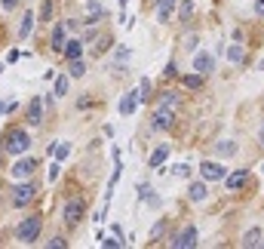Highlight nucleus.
Segmentation results:
<instances>
[{
	"mask_svg": "<svg viewBox=\"0 0 264 249\" xmlns=\"http://www.w3.org/2000/svg\"><path fill=\"white\" fill-rule=\"evenodd\" d=\"M31 148V136L28 129H9L6 139H3V151L6 154H25Z\"/></svg>",
	"mask_w": 264,
	"mask_h": 249,
	"instance_id": "1",
	"label": "nucleus"
},
{
	"mask_svg": "<svg viewBox=\"0 0 264 249\" xmlns=\"http://www.w3.org/2000/svg\"><path fill=\"white\" fill-rule=\"evenodd\" d=\"M37 237H40V219H37V216H28V219H22V222H18V228H15V240L31 246Z\"/></svg>",
	"mask_w": 264,
	"mask_h": 249,
	"instance_id": "2",
	"label": "nucleus"
},
{
	"mask_svg": "<svg viewBox=\"0 0 264 249\" xmlns=\"http://www.w3.org/2000/svg\"><path fill=\"white\" fill-rule=\"evenodd\" d=\"M169 246H172V249H194V246H197V228H194V225H188L178 237H172V240H169Z\"/></svg>",
	"mask_w": 264,
	"mask_h": 249,
	"instance_id": "3",
	"label": "nucleus"
},
{
	"mask_svg": "<svg viewBox=\"0 0 264 249\" xmlns=\"http://www.w3.org/2000/svg\"><path fill=\"white\" fill-rule=\"evenodd\" d=\"M200 176L206 182H225L228 179V169L218 166V163H212V160H206V163H200Z\"/></svg>",
	"mask_w": 264,
	"mask_h": 249,
	"instance_id": "4",
	"label": "nucleus"
},
{
	"mask_svg": "<svg viewBox=\"0 0 264 249\" xmlns=\"http://www.w3.org/2000/svg\"><path fill=\"white\" fill-rule=\"evenodd\" d=\"M169 126H172V108H163V105H160V108L154 111L151 129H154V132H163V129H169Z\"/></svg>",
	"mask_w": 264,
	"mask_h": 249,
	"instance_id": "5",
	"label": "nucleus"
},
{
	"mask_svg": "<svg viewBox=\"0 0 264 249\" xmlns=\"http://www.w3.org/2000/svg\"><path fill=\"white\" fill-rule=\"evenodd\" d=\"M34 169H37V160H34V157H22V160H15L12 176H15V179H31Z\"/></svg>",
	"mask_w": 264,
	"mask_h": 249,
	"instance_id": "6",
	"label": "nucleus"
},
{
	"mask_svg": "<svg viewBox=\"0 0 264 249\" xmlns=\"http://www.w3.org/2000/svg\"><path fill=\"white\" fill-rule=\"evenodd\" d=\"M34 194H37L34 185H18V188L12 191V203H15V206H28V203L34 200Z\"/></svg>",
	"mask_w": 264,
	"mask_h": 249,
	"instance_id": "7",
	"label": "nucleus"
},
{
	"mask_svg": "<svg viewBox=\"0 0 264 249\" xmlns=\"http://www.w3.org/2000/svg\"><path fill=\"white\" fill-rule=\"evenodd\" d=\"M101 18H105L101 3H98V0H89V3H86V18H83V22H86V25H98Z\"/></svg>",
	"mask_w": 264,
	"mask_h": 249,
	"instance_id": "8",
	"label": "nucleus"
},
{
	"mask_svg": "<svg viewBox=\"0 0 264 249\" xmlns=\"http://www.w3.org/2000/svg\"><path fill=\"white\" fill-rule=\"evenodd\" d=\"M212 68H215V59H212L209 52H197V55H194V71H197V74H209Z\"/></svg>",
	"mask_w": 264,
	"mask_h": 249,
	"instance_id": "9",
	"label": "nucleus"
},
{
	"mask_svg": "<svg viewBox=\"0 0 264 249\" xmlns=\"http://www.w3.org/2000/svg\"><path fill=\"white\" fill-rule=\"evenodd\" d=\"M138 99H141V95H138V89H129V92H126V95L120 99V114H123V117H129V114L135 111Z\"/></svg>",
	"mask_w": 264,
	"mask_h": 249,
	"instance_id": "10",
	"label": "nucleus"
},
{
	"mask_svg": "<svg viewBox=\"0 0 264 249\" xmlns=\"http://www.w3.org/2000/svg\"><path fill=\"white\" fill-rule=\"evenodd\" d=\"M246 182H249V169H240V173H231V176L225 179V188H228V191H240Z\"/></svg>",
	"mask_w": 264,
	"mask_h": 249,
	"instance_id": "11",
	"label": "nucleus"
},
{
	"mask_svg": "<svg viewBox=\"0 0 264 249\" xmlns=\"http://www.w3.org/2000/svg\"><path fill=\"white\" fill-rule=\"evenodd\" d=\"M83 219V203L80 200H68V206H65V222L68 225H77Z\"/></svg>",
	"mask_w": 264,
	"mask_h": 249,
	"instance_id": "12",
	"label": "nucleus"
},
{
	"mask_svg": "<svg viewBox=\"0 0 264 249\" xmlns=\"http://www.w3.org/2000/svg\"><path fill=\"white\" fill-rule=\"evenodd\" d=\"M28 123L31 126H40L43 123V102L40 99H31V105H28Z\"/></svg>",
	"mask_w": 264,
	"mask_h": 249,
	"instance_id": "13",
	"label": "nucleus"
},
{
	"mask_svg": "<svg viewBox=\"0 0 264 249\" xmlns=\"http://www.w3.org/2000/svg\"><path fill=\"white\" fill-rule=\"evenodd\" d=\"M34 22H37V15H34V12H25V18H22V25H18V40H28V37H31Z\"/></svg>",
	"mask_w": 264,
	"mask_h": 249,
	"instance_id": "14",
	"label": "nucleus"
},
{
	"mask_svg": "<svg viewBox=\"0 0 264 249\" xmlns=\"http://www.w3.org/2000/svg\"><path fill=\"white\" fill-rule=\"evenodd\" d=\"M206 194H209L206 179H203V182H191V188H188V197H191V200H206Z\"/></svg>",
	"mask_w": 264,
	"mask_h": 249,
	"instance_id": "15",
	"label": "nucleus"
},
{
	"mask_svg": "<svg viewBox=\"0 0 264 249\" xmlns=\"http://www.w3.org/2000/svg\"><path fill=\"white\" fill-rule=\"evenodd\" d=\"M166 157H169V145H160V148H157V151L151 154L148 166H151V169H157V166H163V160H166Z\"/></svg>",
	"mask_w": 264,
	"mask_h": 249,
	"instance_id": "16",
	"label": "nucleus"
},
{
	"mask_svg": "<svg viewBox=\"0 0 264 249\" xmlns=\"http://www.w3.org/2000/svg\"><path fill=\"white\" fill-rule=\"evenodd\" d=\"M191 18H194V0H181V3H178V22L188 25Z\"/></svg>",
	"mask_w": 264,
	"mask_h": 249,
	"instance_id": "17",
	"label": "nucleus"
},
{
	"mask_svg": "<svg viewBox=\"0 0 264 249\" xmlns=\"http://www.w3.org/2000/svg\"><path fill=\"white\" fill-rule=\"evenodd\" d=\"M52 49H55V52H65V28H62V25L52 28Z\"/></svg>",
	"mask_w": 264,
	"mask_h": 249,
	"instance_id": "18",
	"label": "nucleus"
},
{
	"mask_svg": "<svg viewBox=\"0 0 264 249\" xmlns=\"http://www.w3.org/2000/svg\"><path fill=\"white\" fill-rule=\"evenodd\" d=\"M80 52H83V43L80 40H68L65 43V59L71 62V59H80Z\"/></svg>",
	"mask_w": 264,
	"mask_h": 249,
	"instance_id": "19",
	"label": "nucleus"
},
{
	"mask_svg": "<svg viewBox=\"0 0 264 249\" xmlns=\"http://www.w3.org/2000/svg\"><path fill=\"white\" fill-rule=\"evenodd\" d=\"M175 3H178V0H160V9H157V15H160V22H169V15H172V9H175Z\"/></svg>",
	"mask_w": 264,
	"mask_h": 249,
	"instance_id": "20",
	"label": "nucleus"
},
{
	"mask_svg": "<svg viewBox=\"0 0 264 249\" xmlns=\"http://www.w3.org/2000/svg\"><path fill=\"white\" fill-rule=\"evenodd\" d=\"M68 74H71V77H83V74H86V65H83V59H71V65H68Z\"/></svg>",
	"mask_w": 264,
	"mask_h": 249,
	"instance_id": "21",
	"label": "nucleus"
},
{
	"mask_svg": "<svg viewBox=\"0 0 264 249\" xmlns=\"http://www.w3.org/2000/svg\"><path fill=\"white\" fill-rule=\"evenodd\" d=\"M258 243H261V231L258 228H249L246 237H243V246H258Z\"/></svg>",
	"mask_w": 264,
	"mask_h": 249,
	"instance_id": "22",
	"label": "nucleus"
},
{
	"mask_svg": "<svg viewBox=\"0 0 264 249\" xmlns=\"http://www.w3.org/2000/svg\"><path fill=\"white\" fill-rule=\"evenodd\" d=\"M185 86H188V89H200V86H203V74H188V77H185Z\"/></svg>",
	"mask_w": 264,
	"mask_h": 249,
	"instance_id": "23",
	"label": "nucleus"
},
{
	"mask_svg": "<svg viewBox=\"0 0 264 249\" xmlns=\"http://www.w3.org/2000/svg\"><path fill=\"white\" fill-rule=\"evenodd\" d=\"M215 151H218L221 157H234V154H237V145H234V142H221Z\"/></svg>",
	"mask_w": 264,
	"mask_h": 249,
	"instance_id": "24",
	"label": "nucleus"
},
{
	"mask_svg": "<svg viewBox=\"0 0 264 249\" xmlns=\"http://www.w3.org/2000/svg\"><path fill=\"white\" fill-rule=\"evenodd\" d=\"M228 59H231V62H243V46H240V43L228 46Z\"/></svg>",
	"mask_w": 264,
	"mask_h": 249,
	"instance_id": "25",
	"label": "nucleus"
},
{
	"mask_svg": "<svg viewBox=\"0 0 264 249\" xmlns=\"http://www.w3.org/2000/svg\"><path fill=\"white\" fill-rule=\"evenodd\" d=\"M68 154H71V145H68V142H58V145H55V160L62 163Z\"/></svg>",
	"mask_w": 264,
	"mask_h": 249,
	"instance_id": "26",
	"label": "nucleus"
},
{
	"mask_svg": "<svg viewBox=\"0 0 264 249\" xmlns=\"http://www.w3.org/2000/svg\"><path fill=\"white\" fill-rule=\"evenodd\" d=\"M163 231H166V219H160V222L151 228V243H154V240H160V237H163Z\"/></svg>",
	"mask_w": 264,
	"mask_h": 249,
	"instance_id": "27",
	"label": "nucleus"
},
{
	"mask_svg": "<svg viewBox=\"0 0 264 249\" xmlns=\"http://www.w3.org/2000/svg\"><path fill=\"white\" fill-rule=\"evenodd\" d=\"M138 95H141V99H151V80H148V77H141V83H138Z\"/></svg>",
	"mask_w": 264,
	"mask_h": 249,
	"instance_id": "28",
	"label": "nucleus"
},
{
	"mask_svg": "<svg viewBox=\"0 0 264 249\" xmlns=\"http://www.w3.org/2000/svg\"><path fill=\"white\" fill-rule=\"evenodd\" d=\"M98 243H101V246H108V249L123 246V240H117V237H98Z\"/></svg>",
	"mask_w": 264,
	"mask_h": 249,
	"instance_id": "29",
	"label": "nucleus"
},
{
	"mask_svg": "<svg viewBox=\"0 0 264 249\" xmlns=\"http://www.w3.org/2000/svg\"><path fill=\"white\" fill-rule=\"evenodd\" d=\"M123 62H129V49H123V46H120V49H117V62H114V68L120 71V65H123Z\"/></svg>",
	"mask_w": 264,
	"mask_h": 249,
	"instance_id": "30",
	"label": "nucleus"
},
{
	"mask_svg": "<svg viewBox=\"0 0 264 249\" xmlns=\"http://www.w3.org/2000/svg\"><path fill=\"white\" fill-rule=\"evenodd\" d=\"M68 92V77H55V95H65Z\"/></svg>",
	"mask_w": 264,
	"mask_h": 249,
	"instance_id": "31",
	"label": "nucleus"
},
{
	"mask_svg": "<svg viewBox=\"0 0 264 249\" xmlns=\"http://www.w3.org/2000/svg\"><path fill=\"white\" fill-rule=\"evenodd\" d=\"M49 15H52V3H49V0H43V9H40V18H43V22H52Z\"/></svg>",
	"mask_w": 264,
	"mask_h": 249,
	"instance_id": "32",
	"label": "nucleus"
},
{
	"mask_svg": "<svg viewBox=\"0 0 264 249\" xmlns=\"http://www.w3.org/2000/svg\"><path fill=\"white\" fill-rule=\"evenodd\" d=\"M160 105H163V108H175V92H163Z\"/></svg>",
	"mask_w": 264,
	"mask_h": 249,
	"instance_id": "33",
	"label": "nucleus"
},
{
	"mask_svg": "<svg viewBox=\"0 0 264 249\" xmlns=\"http://www.w3.org/2000/svg\"><path fill=\"white\" fill-rule=\"evenodd\" d=\"M46 176H49V182H55V179H58V160H52V166H49V173H46Z\"/></svg>",
	"mask_w": 264,
	"mask_h": 249,
	"instance_id": "34",
	"label": "nucleus"
},
{
	"mask_svg": "<svg viewBox=\"0 0 264 249\" xmlns=\"http://www.w3.org/2000/svg\"><path fill=\"white\" fill-rule=\"evenodd\" d=\"M0 6H3V12H9V9L18 6V0H0Z\"/></svg>",
	"mask_w": 264,
	"mask_h": 249,
	"instance_id": "35",
	"label": "nucleus"
},
{
	"mask_svg": "<svg viewBox=\"0 0 264 249\" xmlns=\"http://www.w3.org/2000/svg\"><path fill=\"white\" fill-rule=\"evenodd\" d=\"M52 246H55V249H65V246H68V243H65L62 237H52V240H49V249H52Z\"/></svg>",
	"mask_w": 264,
	"mask_h": 249,
	"instance_id": "36",
	"label": "nucleus"
},
{
	"mask_svg": "<svg viewBox=\"0 0 264 249\" xmlns=\"http://www.w3.org/2000/svg\"><path fill=\"white\" fill-rule=\"evenodd\" d=\"M255 12H258V15H264V0H255Z\"/></svg>",
	"mask_w": 264,
	"mask_h": 249,
	"instance_id": "37",
	"label": "nucleus"
},
{
	"mask_svg": "<svg viewBox=\"0 0 264 249\" xmlns=\"http://www.w3.org/2000/svg\"><path fill=\"white\" fill-rule=\"evenodd\" d=\"M261 145H264V126H261Z\"/></svg>",
	"mask_w": 264,
	"mask_h": 249,
	"instance_id": "38",
	"label": "nucleus"
},
{
	"mask_svg": "<svg viewBox=\"0 0 264 249\" xmlns=\"http://www.w3.org/2000/svg\"><path fill=\"white\" fill-rule=\"evenodd\" d=\"M258 246H264V234H261V243H258Z\"/></svg>",
	"mask_w": 264,
	"mask_h": 249,
	"instance_id": "39",
	"label": "nucleus"
},
{
	"mask_svg": "<svg viewBox=\"0 0 264 249\" xmlns=\"http://www.w3.org/2000/svg\"><path fill=\"white\" fill-rule=\"evenodd\" d=\"M261 68H264V62H261Z\"/></svg>",
	"mask_w": 264,
	"mask_h": 249,
	"instance_id": "40",
	"label": "nucleus"
}]
</instances>
